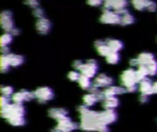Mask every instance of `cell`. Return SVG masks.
Listing matches in <instances>:
<instances>
[{"instance_id": "1", "label": "cell", "mask_w": 157, "mask_h": 132, "mask_svg": "<svg viewBox=\"0 0 157 132\" xmlns=\"http://www.w3.org/2000/svg\"><path fill=\"white\" fill-rule=\"evenodd\" d=\"M25 108L22 105L10 104L7 107L1 108V116L7 122L14 127L24 126L26 123L25 118Z\"/></svg>"}, {"instance_id": "2", "label": "cell", "mask_w": 157, "mask_h": 132, "mask_svg": "<svg viewBox=\"0 0 157 132\" xmlns=\"http://www.w3.org/2000/svg\"><path fill=\"white\" fill-rule=\"evenodd\" d=\"M99 122V112L89 110L80 116L79 128L84 131H97Z\"/></svg>"}, {"instance_id": "3", "label": "cell", "mask_w": 157, "mask_h": 132, "mask_svg": "<svg viewBox=\"0 0 157 132\" xmlns=\"http://www.w3.org/2000/svg\"><path fill=\"white\" fill-rule=\"evenodd\" d=\"M121 82L127 92H135L137 90L136 71L133 70V68L125 70L121 75Z\"/></svg>"}, {"instance_id": "4", "label": "cell", "mask_w": 157, "mask_h": 132, "mask_svg": "<svg viewBox=\"0 0 157 132\" xmlns=\"http://www.w3.org/2000/svg\"><path fill=\"white\" fill-rule=\"evenodd\" d=\"M34 96L35 98H37V100L39 101V103L40 104H44L50 100H52L54 97V93L52 90V88L48 87V86H42V87H39L37 88L34 92Z\"/></svg>"}, {"instance_id": "5", "label": "cell", "mask_w": 157, "mask_h": 132, "mask_svg": "<svg viewBox=\"0 0 157 132\" xmlns=\"http://www.w3.org/2000/svg\"><path fill=\"white\" fill-rule=\"evenodd\" d=\"M0 24H1V28L7 33H10L15 28L13 15L11 11L5 10L0 14Z\"/></svg>"}, {"instance_id": "6", "label": "cell", "mask_w": 157, "mask_h": 132, "mask_svg": "<svg viewBox=\"0 0 157 132\" xmlns=\"http://www.w3.org/2000/svg\"><path fill=\"white\" fill-rule=\"evenodd\" d=\"M121 17L114 10H104L99 18L101 23L110 25L121 24Z\"/></svg>"}, {"instance_id": "7", "label": "cell", "mask_w": 157, "mask_h": 132, "mask_svg": "<svg viewBox=\"0 0 157 132\" xmlns=\"http://www.w3.org/2000/svg\"><path fill=\"white\" fill-rule=\"evenodd\" d=\"M98 69V62L95 60L91 59V60H88L87 62H84V64L79 72L81 73V74H83L88 78H95Z\"/></svg>"}, {"instance_id": "8", "label": "cell", "mask_w": 157, "mask_h": 132, "mask_svg": "<svg viewBox=\"0 0 157 132\" xmlns=\"http://www.w3.org/2000/svg\"><path fill=\"white\" fill-rule=\"evenodd\" d=\"M56 128L61 132H72L78 128V125L74 122L69 117H66L65 119L58 121Z\"/></svg>"}, {"instance_id": "9", "label": "cell", "mask_w": 157, "mask_h": 132, "mask_svg": "<svg viewBox=\"0 0 157 132\" xmlns=\"http://www.w3.org/2000/svg\"><path fill=\"white\" fill-rule=\"evenodd\" d=\"M117 118L118 116L114 109H105L104 111L99 112V121L106 125L114 123L117 120Z\"/></svg>"}, {"instance_id": "10", "label": "cell", "mask_w": 157, "mask_h": 132, "mask_svg": "<svg viewBox=\"0 0 157 132\" xmlns=\"http://www.w3.org/2000/svg\"><path fill=\"white\" fill-rule=\"evenodd\" d=\"M112 83H113V79L110 76L105 74H100L94 78L93 85H95L98 88H107L111 86Z\"/></svg>"}, {"instance_id": "11", "label": "cell", "mask_w": 157, "mask_h": 132, "mask_svg": "<svg viewBox=\"0 0 157 132\" xmlns=\"http://www.w3.org/2000/svg\"><path fill=\"white\" fill-rule=\"evenodd\" d=\"M51 27H52V23L46 17L40 18L36 22V29L40 34H42V35L48 34L50 32Z\"/></svg>"}, {"instance_id": "12", "label": "cell", "mask_w": 157, "mask_h": 132, "mask_svg": "<svg viewBox=\"0 0 157 132\" xmlns=\"http://www.w3.org/2000/svg\"><path fill=\"white\" fill-rule=\"evenodd\" d=\"M48 115L50 118H52V119H55L58 121L65 119L66 117H68V111L65 108H58V107H54V108H51L48 111Z\"/></svg>"}, {"instance_id": "13", "label": "cell", "mask_w": 157, "mask_h": 132, "mask_svg": "<svg viewBox=\"0 0 157 132\" xmlns=\"http://www.w3.org/2000/svg\"><path fill=\"white\" fill-rule=\"evenodd\" d=\"M153 85H154V83L149 78H146L144 81H142L140 83V85H139V90H140L141 94L144 95V96H147L154 94Z\"/></svg>"}, {"instance_id": "14", "label": "cell", "mask_w": 157, "mask_h": 132, "mask_svg": "<svg viewBox=\"0 0 157 132\" xmlns=\"http://www.w3.org/2000/svg\"><path fill=\"white\" fill-rule=\"evenodd\" d=\"M126 91V89L124 87H121V86H114V85H111L109 87H107L103 90V94H104V96L105 98L106 97H111V96H119V95H122L124 94Z\"/></svg>"}, {"instance_id": "15", "label": "cell", "mask_w": 157, "mask_h": 132, "mask_svg": "<svg viewBox=\"0 0 157 132\" xmlns=\"http://www.w3.org/2000/svg\"><path fill=\"white\" fill-rule=\"evenodd\" d=\"M95 47H96V49H97L98 54L101 55V56L107 57V56L111 52L110 49L109 48V46H108L107 43H106V40H96V41H95Z\"/></svg>"}, {"instance_id": "16", "label": "cell", "mask_w": 157, "mask_h": 132, "mask_svg": "<svg viewBox=\"0 0 157 132\" xmlns=\"http://www.w3.org/2000/svg\"><path fill=\"white\" fill-rule=\"evenodd\" d=\"M155 59V55L151 52H143L141 53L138 57H137V61L139 63V66L144 65V66H147L149 65L152 62H154Z\"/></svg>"}, {"instance_id": "17", "label": "cell", "mask_w": 157, "mask_h": 132, "mask_svg": "<svg viewBox=\"0 0 157 132\" xmlns=\"http://www.w3.org/2000/svg\"><path fill=\"white\" fill-rule=\"evenodd\" d=\"M120 105L119 99L116 96H111V97H106L102 101V107L104 109H114L117 108Z\"/></svg>"}, {"instance_id": "18", "label": "cell", "mask_w": 157, "mask_h": 132, "mask_svg": "<svg viewBox=\"0 0 157 132\" xmlns=\"http://www.w3.org/2000/svg\"><path fill=\"white\" fill-rule=\"evenodd\" d=\"M107 45L109 46V48L110 49L111 51L114 52H119L121 50H122L123 48V43L122 41L119 40H115V39H108L106 40Z\"/></svg>"}, {"instance_id": "19", "label": "cell", "mask_w": 157, "mask_h": 132, "mask_svg": "<svg viewBox=\"0 0 157 132\" xmlns=\"http://www.w3.org/2000/svg\"><path fill=\"white\" fill-rule=\"evenodd\" d=\"M7 56H8L11 67H18V66H20L24 62V57L19 55V54L9 53Z\"/></svg>"}, {"instance_id": "20", "label": "cell", "mask_w": 157, "mask_h": 132, "mask_svg": "<svg viewBox=\"0 0 157 132\" xmlns=\"http://www.w3.org/2000/svg\"><path fill=\"white\" fill-rule=\"evenodd\" d=\"M98 96L95 95V94H92V93H89V94H86L83 97V103L85 106H86L87 107H93L94 105L97 104V102H98Z\"/></svg>"}, {"instance_id": "21", "label": "cell", "mask_w": 157, "mask_h": 132, "mask_svg": "<svg viewBox=\"0 0 157 132\" xmlns=\"http://www.w3.org/2000/svg\"><path fill=\"white\" fill-rule=\"evenodd\" d=\"M128 2L124 0H112V9L116 12H120L127 8Z\"/></svg>"}, {"instance_id": "22", "label": "cell", "mask_w": 157, "mask_h": 132, "mask_svg": "<svg viewBox=\"0 0 157 132\" xmlns=\"http://www.w3.org/2000/svg\"><path fill=\"white\" fill-rule=\"evenodd\" d=\"M78 84H79L80 87L85 89V90H89L90 87L93 85L91 83V81H90V78H88V77H86V76H85L83 74H81L79 80H78Z\"/></svg>"}, {"instance_id": "23", "label": "cell", "mask_w": 157, "mask_h": 132, "mask_svg": "<svg viewBox=\"0 0 157 132\" xmlns=\"http://www.w3.org/2000/svg\"><path fill=\"white\" fill-rule=\"evenodd\" d=\"M135 21V18L130 13L128 12L127 14L121 16V25L122 26H128V25H132L133 24Z\"/></svg>"}, {"instance_id": "24", "label": "cell", "mask_w": 157, "mask_h": 132, "mask_svg": "<svg viewBox=\"0 0 157 132\" xmlns=\"http://www.w3.org/2000/svg\"><path fill=\"white\" fill-rule=\"evenodd\" d=\"M1 64H0V70L1 72L4 74L6 72L8 71V69L11 67L10 66V62H9V59L7 55H1Z\"/></svg>"}, {"instance_id": "25", "label": "cell", "mask_w": 157, "mask_h": 132, "mask_svg": "<svg viewBox=\"0 0 157 132\" xmlns=\"http://www.w3.org/2000/svg\"><path fill=\"white\" fill-rule=\"evenodd\" d=\"M11 100L13 102V104H17V105H22L23 102L26 101L24 94L22 93V91L20 90L19 92L15 93L12 96H11Z\"/></svg>"}, {"instance_id": "26", "label": "cell", "mask_w": 157, "mask_h": 132, "mask_svg": "<svg viewBox=\"0 0 157 132\" xmlns=\"http://www.w3.org/2000/svg\"><path fill=\"white\" fill-rule=\"evenodd\" d=\"M12 40H13V35L11 33H7V32L4 33L1 36V39H0V45H1V47L7 46L8 44L11 43Z\"/></svg>"}, {"instance_id": "27", "label": "cell", "mask_w": 157, "mask_h": 132, "mask_svg": "<svg viewBox=\"0 0 157 132\" xmlns=\"http://www.w3.org/2000/svg\"><path fill=\"white\" fill-rule=\"evenodd\" d=\"M148 3H149V1H147V0H134V1L132 2V6H133L134 8L137 9V10L147 9Z\"/></svg>"}, {"instance_id": "28", "label": "cell", "mask_w": 157, "mask_h": 132, "mask_svg": "<svg viewBox=\"0 0 157 132\" xmlns=\"http://www.w3.org/2000/svg\"><path fill=\"white\" fill-rule=\"evenodd\" d=\"M106 61L109 64H116L120 62V54L119 52H114L111 51L107 57H106Z\"/></svg>"}, {"instance_id": "29", "label": "cell", "mask_w": 157, "mask_h": 132, "mask_svg": "<svg viewBox=\"0 0 157 132\" xmlns=\"http://www.w3.org/2000/svg\"><path fill=\"white\" fill-rule=\"evenodd\" d=\"M0 91H1V95L6 97H8L10 96H12L14 95V89L12 86L9 85H2Z\"/></svg>"}, {"instance_id": "30", "label": "cell", "mask_w": 157, "mask_h": 132, "mask_svg": "<svg viewBox=\"0 0 157 132\" xmlns=\"http://www.w3.org/2000/svg\"><path fill=\"white\" fill-rule=\"evenodd\" d=\"M148 69V74L149 76H155L157 74V61L155 60L154 62H152L149 65L146 66Z\"/></svg>"}, {"instance_id": "31", "label": "cell", "mask_w": 157, "mask_h": 132, "mask_svg": "<svg viewBox=\"0 0 157 132\" xmlns=\"http://www.w3.org/2000/svg\"><path fill=\"white\" fill-rule=\"evenodd\" d=\"M80 76H81V74H80L79 72H77V71H71V72H69V74H68V78H69L71 81H74V82H78Z\"/></svg>"}, {"instance_id": "32", "label": "cell", "mask_w": 157, "mask_h": 132, "mask_svg": "<svg viewBox=\"0 0 157 132\" xmlns=\"http://www.w3.org/2000/svg\"><path fill=\"white\" fill-rule=\"evenodd\" d=\"M32 13H33V16L34 17H38V19L44 17V11H43V9L41 7H37V8L33 9V12Z\"/></svg>"}, {"instance_id": "33", "label": "cell", "mask_w": 157, "mask_h": 132, "mask_svg": "<svg viewBox=\"0 0 157 132\" xmlns=\"http://www.w3.org/2000/svg\"><path fill=\"white\" fill-rule=\"evenodd\" d=\"M21 91L24 94V96H25L26 101H30V100H32L35 97L34 96V93H32V92H29V91H28L26 89H22Z\"/></svg>"}, {"instance_id": "34", "label": "cell", "mask_w": 157, "mask_h": 132, "mask_svg": "<svg viewBox=\"0 0 157 132\" xmlns=\"http://www.w3.org/2000/svg\"><path fill=\"white\" fill-rule=\"evenodd\" d=\"M9 104V99L8 97H6V96H1V99H0V106H1V108H4L6 107H7Z\"/></svg>"}, {"instance_id": "35", "label": "cell", "mask_w": 157, "mask_h": 132, "mask_svg": "<svg viewBox=\"0 0 157 132\" xmlns=\"http://www.w3.org/2000/svg\"><path fill=\"white\" fill-rule=\"evenodd\" d=\"M157 9V5L156 3L153 2V1H149L148 6H147V10L150 12H154Z\"/></svg>"}, {"instance_id": "36", "label": "cell", "mask_w": 157, "mask_h": 132, "mask_svg": "<svg viewBox=\"0 0 157 132\" xmlns=\"http://www.w3.org/2000/svg\"><path fill=\"white\" fill-rule=\"evenodd\" d=\"M25 4H26V5H28V6H30V7H32L33 9H35V8L39 7V2H38V1H35V0L26 1V2H25Z\"/></svg>"}, {"instance_id": "37", "label": "cell", "mask_w": 157, "mask_h": 132, "mask_svg": "<svg viewBox=\"0 0 157 132\" xmlns=\"http://www.w3.org/2000/svg\"><path fill=\"white\" fill-rule=\"evenodd\" d=\"M89 110H90V109H88V107H87L86 106H85V105L79 106V107H77V111L79 112L80 116H81V115H84L85 113H86V112L89 111Z\"/></svg>"}, {"instance_id": "38", "label": "cell", "mask_w": 157, "mask_h": 132, "mask_svg": "<svg viewBox=\"0 0 157 132\" xmlns=\"http://www.w3.org/2000/svg\"><path fill=\"white\" fill-rule=\"evenodd\" d=\"M104 10H111L112 9V0H107L103 3Z\"/></svg>"}, {"instance_id": "39", "label": "cell", "mask_w": 157, "mask_h": 132, "mask_svg": "<svg viewBox=\"0 0 157 132\" xmlns=\"http://www.w3.org/2000/svg\"><path fill=\"white\" fill-rule=\"evenodd\" d=\"M83 64H84V62H81V61L77 60V61H75V62H74V63H73V67H74L75 70L80 71V70H81V68H82V66H83Z\"/></svg>"}, {"instance_id": "40", "label": "cell", "mask_w": 157, "mask_h": 132, "mask_svg": "<svg viewBox=\"0 0 157 132\" xmlns=\"http://www.w3.org/2000/svg\"><path fill=\"white\" fill-rule=\"evenodd\" d=\"M87 4L90 6H98L102 4V1H100V0H90V1H87Z\"/></svg>"}, {"instance_id": "41", "label": "cell", "mask_w": 157, "mask_h": 132, "mask_svg": "<svg viewBox=\"0 0 157 132\" xmlns=\"http://www.w3.org/2000/svg\"><path fill=\"white\" fill-rule=\"evenodd\" d=\"M130 65L133 68V67H139V63H138V61H137V58H134V59H132L130 61Z\"/></svg>"}, {"instance_id": "42", "label": "cell", "mask_w": 157, "mask_h": 132, "mask_svg": "<svg viewBox=\"0 0 157 132\" xmlns=\"http://www.w3.org/2000/svg\"><path fill=\"white\" fill-rule=\"evenodd\" d=\"M1 53L2 55H8L9 54V49L7 46L6 47H1Z\"/></svg>"}, {"instance_id": "43", "label": "cell", "mask_w": 157, "mask_h": 132, "mask_svg": "<svg viewBox=\"0 0 157 132\" xmlns=\"http://www.w3.org/2000/svg\"><path fill=\"white\" fill-rule=\"evenodd\" d=\"M148 101V96H144V95H141L140 96V102L141 103H146Z\"/></svg>"}, {"instance_id": "44", "label": "cell", "mask_w": 157, "mask_h": 132, "mask_svg": "<svg viewBox=\"0 0 157 132\" xmlns=\"http://www.w3.org/2000/svg\"><path fill=\"white\" fill-rule=\"evenodd\" d=\"M13 36H17V35H19V33H20V30L18 29V28H15L11 32H10Z\"/></svg>"}, {"instance_id": "45", "label": "cell", "mask_w": 157, "mask_h": 132, "mask_svg": "<svg viewBox=\"0 0 157 132\" xmlns=\"http://www.w3.org/2000/svg\"><path fill=\"white\" fill-rule=\"evenodd\" d=\"M153 91H154V94H157V81L155 82L153 85Z\"/></svg>"}, {"instance_id": "46", "label": "cell", "mask_w": 157, "mask_h": 132, "mask_svg": "<svg viewBox=\"0 0 157 132\" xmlns=\"http://www.w3.org/2000/svg\"><path fill=\"white\" fill-rule=\"evenodd\" d=\"M52 132H61V131H60L56 127H55V128H53V129L52 130Z\"/></svg>"}]
</instances>
